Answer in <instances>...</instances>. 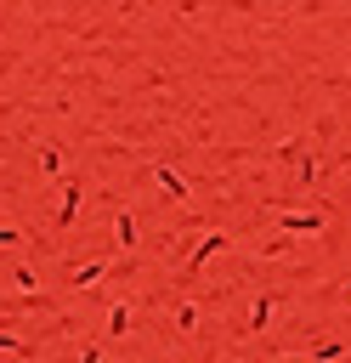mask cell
<instances>
[{"label":"cell","instance_id":"obj_1","mask_svg":"<svg viewBox=\"0 0 351 363\" xmlns=\"http://www.w3.org/2000/svg\"><path fill=\"white\" fill-rule=\"evenodd\" d=\"M79 199H85L79 176H68V182H62V199H57V216H51V221H57V233H68V227H74V216H79Z\"/></svg>","mask_w":351,"mask_h":363},{"label":"cell","instance_id":"obj_2","mask_svg":"<svg viewBox=\"0 0 351 363\" xmlns=\"http://www.w3.org/2000/svg\"><path fill=\"white\" fill-rule=\"evenodd\" d=\"M11 284L23 289V301H40V278H34V267H23V261H17V267H11Z\"/></svg>","mask_w":351,"mask_h":363},{"label":"cell","instance_id":"obj_3","mask_svg":"<svg viewBox=\"0 0 351 363\" xmlns=\"http://www.w3.org/2000/svg\"><path fill=\"white\" fill-rule=\"evenodd\" d=\"M113 238H119V250H130V244H136V221H130V210H119V216H113Z\"/></svg>","mask_w":351,"mask_h":363},{"label":"cell","instance_id":"obj_4","mask_svg":"<svg viewBox=\"0 0 351 363\" xmlns=\"http://www.w3.org/2000/svg\"><path fill=\"white\" fill-rule=\"evenodd\" d=\"M102 261H85V267H74V289H91V284H102Z\"/></svg>","mask_w":351,"mask_h":363},{"label":"cell","instance_id":"obj_5","mask_svg":"<svg viewBox=\"0 0 351 363\" xmlns=\"http://www.w3.org/2000/svg\"><path fill=\"white\" fill-rule=\"evenodd\" d=\"M0 352H17V357H34V346H28L23 335H11V329H0Z\"/></svg>","mask_w":351,"mask_h":363},{"label":"cell","instance_id":"obj_6","mask_svg":"<svg viewBox=\"0 0 351 363\" xmlns=\"http://www.w3.org/2000/svg\"><path fill=\"white\" fill-rule=\"evenodd\" d=\"M40 170L57 176V170H62V147H40Z\"/></svg>","mask_w":351,"mask_h":363},{"label":"cell","instance_id":"obj_7","mask_svg":"<svg viewBox=\"0 0 351 363\" xmlns=\"http://www.w3.org/2000/svg\"><path fill=\"white\" fill-rule=\"evenodd\" d=\"M125 329H130V306H113L108 312V335H125Z\"/></svg>","mask_w":351,"mask_h":363},{"label":"cell","instance_id":"obj_8","mask_svg":"<svg viewBox=\"0 0 351 363\" xmlns=\"http://www.w3.org/2000/svg\"><path fill=\"white\" fill-rule=\"evenodd\" d=\"M17 244H23V233H17L11 221H0V250H17Z\"/></svg>","mask_w":351,"mask_h":363},{"label":"cell","instance_id":"obj_9","mask_svg":"<svg viewBox=\"0 0 351 363\" xmlns=\"http://www.w3.org/2000/svg\"><path fill=\"white\" fill-rule=\"evenodd\" d=\"M74 363H102V352H96V346H85V352H79Z\"/></svg>","mask_w":351,"mask_h":363}]
</instances>
